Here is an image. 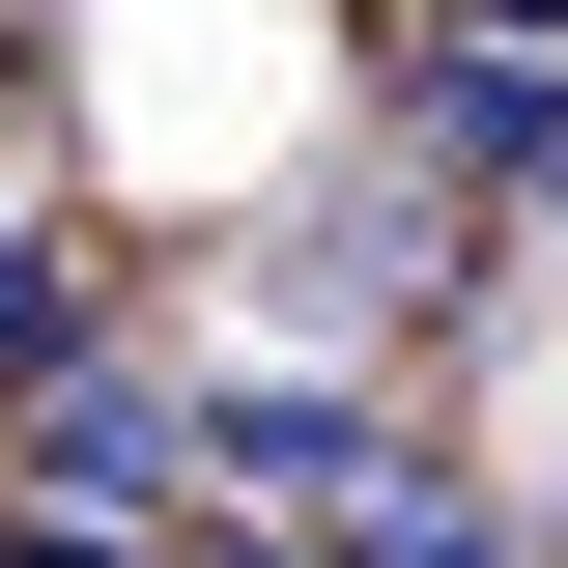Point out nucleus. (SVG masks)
<instances>
[{
	"instance_id": "39448f33",
	"label": "nucleus",
	"mask_w": 568,
	"mask_h": 568,
	"mask_svg": "<svg viewBox=\"0 0 568 568\" xmlns=\"http://www.w3.org/2000/svg\"><path fill=\"white\" fill-rule=\"evenodd\" d=\"M58 342H85V256H58V227H0V398H29Z\"/></svg>"
},
{
	"instance_id": "7ed1b4c3",
	"label": "nucleus",
	"mask_w": 568,
	"mask_h": 568,
	"mask_svg": "<svg viewBox=\"0 0 568 568\" xmlns=\"http://www.w3.org/2000/svg\"><path fill=\"white\" fill-rule=\"evenodd\" d=\"M426 142L511 171V200H568V58H426Z\"/></svg>"
},
{
	"instance_id": "423d86ee",
	"label": "nucleus",
	"mask_w": 568,
	"mask_h": 568,
	"mask_svg": "<svg viewBox=\"0 0 568 568\" xmlns=\"http://www.w3.org/2000/svg\"><path fill=\"white\" fill-rule=\"evenodd\" d=\"M0 568H142V511H29V540H0Z\"/></svg>"
},
{
	"instance_id": "f257e3e1",
	"label": "nucleus",
	"mask_w": 568,
	"mask_h": 568,
	"mask_svg": "<svg viewBox=\"0 0 568 568\" xmlns=\"http://www.w3.org/2000/svg\"><path fill=\"white\" fill-rule=\"evenodd\" d=\"M0 455H29V511H171V484H200V398H171V369H114V342H58Z\"/></svg>"
},
{
	"instance_id": "20e7f679",
	"label": "nucleus",
	"mask_w": 568,
	"mask_h": 568,
	"mask_svg": "<svg viewBox=\"0 0 568 568\" xmlns=\"http://www.w3.org/2000/svg\"><path fill=\"white\" fill-rule=\"evenodd\" d=\"M313 568H540V540H484V511H455V484H426V455H398V484H369V511H313Z\"/></svg>"
},
{
	"instance_id": "f03ea898",
	"label": "nucleus",
	"mask_w": 568,
	"mask_h": 568,
	"mask_svg": "<svg viewBox=\"0 0 568 568\" xmlns=\"http://www.w3.org/2000/svg\"><path fill=\"white\" fill-rule=\"evenodd\" d=\"M200 484H256V511H369V484H398V426H369L342 369H256V398H200Z\"/></svg>"
}]
</instances>
